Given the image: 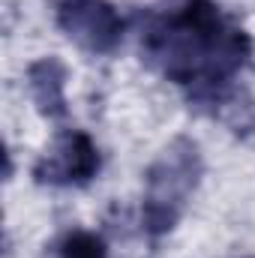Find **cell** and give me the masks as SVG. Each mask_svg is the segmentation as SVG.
I'll use <instances>...</instances> for the list:
<instances>
[{"label":"cell","instance_id":"1","mask_svg":"<svg viewBox=\"0 0 255 258\" xmlns=\"http://www.w3.org/2000/svg\"><path fill=\"white\" fill-rule=\"evenodd\" d=\"M138 45L144 63L195 102H219L252 54L249 33L213 0H159Z\"/></svg>","mask_w":255,"mask_h":258},{"label":"cell","instance_id":"2","mask_svg":"<svg viewBox=\"0 0 255 258\" xmlns=\"http://www.w3.org/2000/svg\"><path fill=\"white\" fill-rule=\"evenodd\" d=\"M198 177H201L198 144L186 135L174 138L147 168L144 177L141 225L150 237H162L177 225V219L189 204V195L198 186Z\"/></svg>","mask_w":255,"mask_h":258},{"label":"cell","instance_id":"3","mask_svg":"<svg viewBox=\"0 0 255 258\" xmlns=\"http://www.w3.org/2000/svg\"><path fill=\"white\" fill-rule=\"evenodd\" d=\"M54 18L66 36L90 54H111L123 39V18L108 0H54Z\"/></svg>","mask_w":255,"mask_h":258},{"label":"cell","instance_id":"4","mask_svg":"<svg viewBox=\"0 0 255 258\" xmlns=\"http://www.w3.org/2000/svg\"><path fill=\"white\" fill-rule=\"evenodd\" d=\"M99 174V147L81 129H63L45 156L33 165L36 183L45 186H84Z\"/></svg>","mask_w":255,"mask_h":258},{"label":"cell","instance_id":"5","mask_svg":"<svg viewBox=\"0 0 255 258\" xmlns=\"http://www.w3.org/2000/svg\"><path fill=\"white\" fill-rule=\"evenodd\" d=\"M27 87L45 117L66 114V66L57 57H39L27 66Z\"/></svg>","mask_w":255,"mask_h":258},{"label":"cell","instance_id":"6","mask_svg":"<svg viewBox=\"0 0 255 258\" xmlns=\"http://www.w3.org/2000/svg\"><path fill=\"white\" fill-rule=\"evenodd\" d=\"M54 258H108L105 240L87 228L66 231L54 246Z\"/></svg>","mask_w":255,"mask_h":258}]
</instances>
